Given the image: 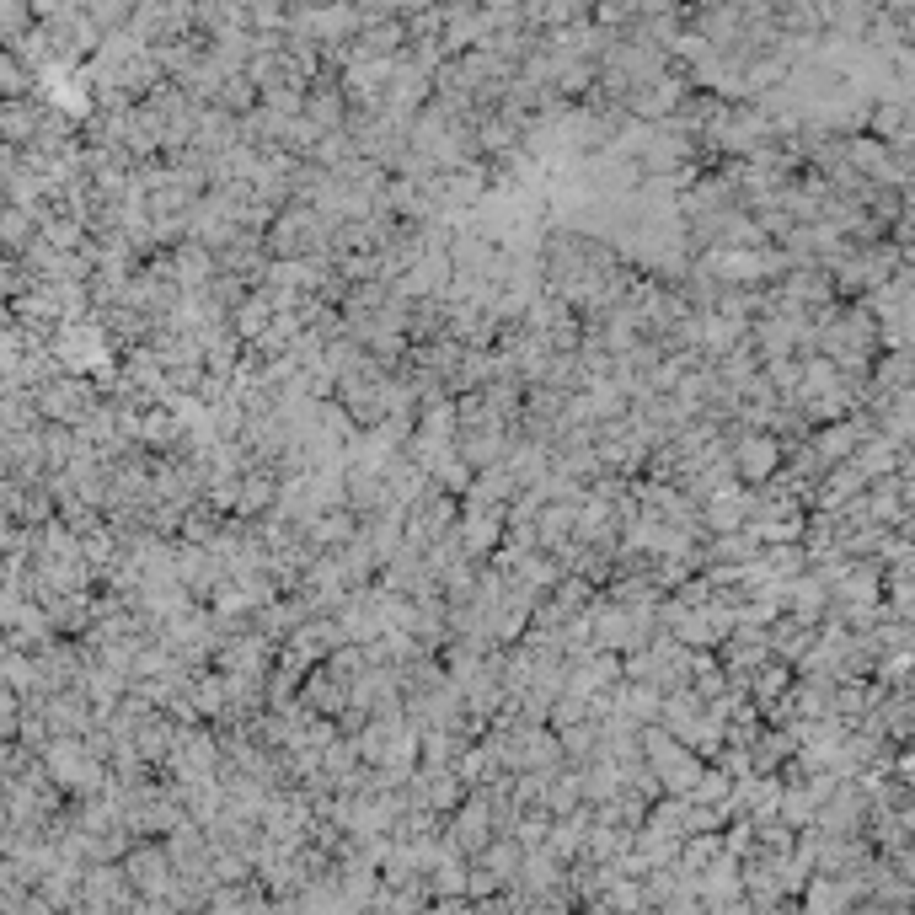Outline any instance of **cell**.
Wrapping results in <instances>:
<instances>
[{"instance_id":"1","label":"cell","mask_w":915,"mask_h":915,"mask_svg":"<svg viewBox=\"0 0 915 915\" xmlns=\"http://www.w3.org/2000/svg\"><path fill=\"white\" fill-rule=\"evenodd\" d=\"M455 846L487 851V798H477L471 808H461V814H455Z\"/></svg>"},{"instance_id":"2","label":"cell","mask_w":915,"mask_h":915,"mask_svg":"<svg viewBox=\"0 0 915 915\" xmlns=\"http://www.w3.org/2000/svg\"><path fill=\"white\" fill-rule=\"evenodd\" d=\"M739 466H744V477H766V471L776 466V450H771V439H750V445L739 450Z\"/></svg>"}]
</instances>
